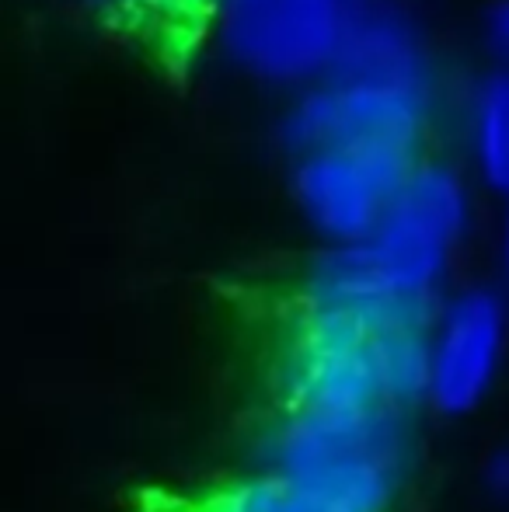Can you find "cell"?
<instances>
[{
    "label": "cell",
    "instance_id": "1",
    "mask_svg": "<svg viewBox=\"0 0 509 512\" xmlns=\"http://www.w3.org/2000/svg\"><path fill=\"white\" fill-rule=\"evenodd\" d=\"M405 460V411L290 415L265 443L269 474L332 512H387Z\"/></svg>",
    "mask_w": 509,
    "mask_h": 512
},
{
    "label": "cell",
    "instance_id": "2",
    "mask_svg": "<svg viewBox=\"0 0 509 512\" xmlns=\"http://www.w3.org/2000/svg\"><path fill=\"white\" fill-rule=\"evenodd\" d=\"M468 227V189L447 164H415L367 241L363 265L387 293L436 297L450 255Z\"/></svg>",
    "mask_w": 509,
    "mask_h": 512
},
{
    "label": "cell",
    "instance_id": "3",
    "mask_svg": "<svg viewBox=\"0 0 509 512\" xmlns=\"http://www.w3.org/2000/svg\"><path fill=\"white\" fill-rule=\"evenodd\" d=\"M356 0H224V42L252 74L300 81L332 67Z\"/></svg>",
    "mask_w": 509,
    "mask_h": 512
},
{
    "label": "cell",
    "instance_id": "4",
    "mask_svg": "<svg viewBox=\"0 0 509 512\" xmlns=\"http://www.w3.org/2000/svg\"><path fill=\"white\" fill-rule=\"evenodd\" d=\"M415 164V150L405 147L321 150L300 161L297 199L328 241H367Z\"/></svg>",
    "mask_w": 509,
    "mask_h": 512
},
{
    "label": "cell",
    "instance_id": "5",
    "mask_svg": "<svg viewBox=\"0 0 509 512\" xmlns=\"http://www.w3.org/2000/svg\"><path fill=\"white\" fill-rule=\"evenodd\" d=\"M426 95L387 84L332 81L307 95L283 122V140L290 150L311 157L321 150L356 147H419Z\"/></svg>",
    "mask_w": 509,
    "mask_h": 512
},
{
    "label": "cell",
    "instance_id": "6",
    "mask_svg": "<svg viewBox=\"0 0 509 512\" xmlns=\"http://www.w3.org/2000/svg\"><path fill=\"white\" fill-rule=\"evenodd\" d=\"M506 352V304L492 290H464L440 307L429 342V391L443 415H464L489 394Z\"/></svg>",
    "mask_w": 509,
    "mask_h": 512
},
{
    "label": "cell",
    "instance_id": "7",
    "mask_svg": "<svg viewBox=\"0 0 509 512\" xmlns=\"http://www.w3.org/2000/svg\"><path fill=\"white\" fill-rule=\"evenodd\" d=\"M335 81L349 84H387V88L422 91L426 63L412 28L391 14L356 11L353 25L342 35V46L332 60Z\"/></svg>",
    "mask_w": 509,
    "mask_h": 512
},
{
    "label": "cell",
    "instance_id": "8",
    "mask_svg": "<svg viewBox=\"0 0 509 512\" xmlns=\"http://www.w3.org/2000/svg\"><path fill=\"white\" fill-rule=\"evenodd\" d=\"M475 154L485 182L509 196V70L492 74L475 98Z\"/></svg>",
    "mask_w": 509,
    "mask_h": 512
},
{
    "label": "cell",
    "instance_id": "9",
    "mask_svg": "<svg viewBox=\"0 0 509 512\" xmlns=\"http://www.w3.org/2000/svg\"><path fill=\"white\" fill-rule=\"evenodd\" d=\"M210 512H332V509L307 499L304 492H297L286 481L262 474V478L245 481L234 492H227Z\"/></svg>",
    "mask_w": 509,
    "mask_h": 512
},
{
    "label": "cell",
    "instance_id": "10",
    "mask_svg": "<svg viewBox=\"0 0 509 512\" xmlns=\"http://www.w3.org/2000/svg\"><path fill=\"white\" fill-rule=\"evenodd\" d=\"M485 35H489L492 49L509 63V0H496L485 18Z\"/></svg>",
    "mask_w": 509,
    "mask_h": 512
},
{
    "label": "cell",
    "instance_id": "11",
    "mask_svg": "<svg viewBox=\"0 0 509 512\" xmlns=\"http://www.w3.org/2000/svg\"><path fill=\"white\" fill-rule=\"evenodd\" d=\"M485 481L496 495H506L509 499V450H499L496 457L489 460V471H485Z\"/></svg>",
    "mask_w": 509,
    "mask_h": 512
},
{
    "label": "cell",
    "instance_id": "12",
    "mask_svg": "<svg viewBox=\"0 0 509 512\" xmlns=\"http://www.w3.org/2000/svg\"><path fill=\"white\" fill-rule=\"evenodd\" d=\"M503 265H506V276H509V209H506V223H503Z\"/></svg>",
    "mask_w": 509,
    "mask_h": 512
}]
</instances>
